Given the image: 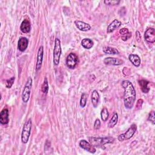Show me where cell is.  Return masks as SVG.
<instances>
[{
	"label": "cell",
	"instance_id": "obj_1",
	"mask_svg": "<svg viewBox=\"0 0 155 155\" xmlns=\"http://www.w3.org/2000/svg\"><path fill=\"white\" fill-rule=\"evenodd\" d=\"M122 87L124 90V103L126 108L131 109L134 106L136 101V90L133 84L128 80H124L122 82Z\"/></svg>",
	"mask_w": 155,
	"mask_h": 155
},
{
	"label": "cell",
	"instance_id": "obj_2",
	"mask_svg": "<svg viewBox=\"0 0 155 155\" xmlns=\"http://www.w3.org/2000/svg\"><path fill=\"white\" fill-rule=\"evenodd\" d=\"M90 143L93 145L94 147H98L102 149H105L104 145L107 143H111L113 142L114 139L112 137H88Z\"/></svg>",
	"mask_w": 155,
	"mask_h": 155
},
{
	"label": "cell",
	"instance_id": "obj_3",
	"mask_svg": "<svg viewBox=\"0 0 155 155\" xmlns=\"http://www.w3.org/2000/svg\"><path fill=\"white\" fill-rule=\"evenodd\" d=\"M32 122L31 119H29L24 125L22 133H21V140L24 143H27L28 141L29 137L30 135V132L31 130Z\"/></svg>",
	"mask_w": 155,
	"mask_h": 155
},
{
	"label": "cell",
	"instance_id": "obj_4",
	"mask_svg": "<svg viewBox=\"0 0 155 155\" xmlns=\"http://www.w3.org/2000/svg\"><path fill=\"white\" fill-rule=\"evenodd\" d=\"M62 50L61 47L60 40L56 38L54 40V45L53 48V64L54 65H58L59 63L60 56L61 55Z\"/></svg>",
	"mask_w": 155,
	"mask_h": 155
},
{
	"label": "cell",
	"instance_id": "obj_5",
	"mask_svg": "<svg viewBox=\"0 0 155 155\" xmlns=\"http://www.w3.org/2000/svg\"><path fill=\"white\" fill-rule=\"evenodd\" d=\"M32 85V79L31 77H28L22 93V99L24 103H27L30 98V92Z\"/></svg>",
	"mask_w": 155,
	"mask_h": 155
},
{
	"label": "cell",
	"instance_id": "obj_6",
	"mask_svg": "<svg viewBox=\"0 0 155 155\" xmlns=\"http://www.w3.org/2000/svg\"><path fill=\"white\" fill-rule=\"evenodd\" d=\"M136 130H137L136 125L134 124H133L130 127V128L126 131L125 133H122L119 136H118L117 139L119 141H124V140L130 139L134 134V133L136 131Z\"/></svg>",
	"mask_w": 155,
	"mask_h": 155
},
{
	"label": "cell",
	"instance_id": "obj_7",
	"mask_svg": "<svg viewBox=\"0 0 155 155\" xmlns=\"http://www.w3.org/2000/svg\"><path fill=\"white\" fill-rule=\"evenodd\" d=\"M78 57L74 53H70L68 54L65 59V64L68 68L73 69L78 63Z\"/></svg>",
	"mask_w": 155,
	"mask_h": 155
},
{
	"label": "cell",
	"instance_id": "obj_8",
	"mask_svg": "<svg viewBox=\"0 0 155 155\" xmlns=\"http://www.w3.org/2000/svg\"><path fill=\"white\" fill-rule=\"evenodd\" d=\"M79 145L81 148L90 152V153L94 154L96 151L95 147L93 145H91L90 142H87L85 139H82V140H80Z\"/></svg>",
	"mask_w": 155,
	"mask_h": 155
},
{
	"label": "cell",
	"instance_id": "obj_9",
	"mask_svg": "<svg viewBox=\"0 0 155 155\" xmlns=\"http://www.w3.org/2000/svg\"><path fill=\"white\" fill-rule=\"evenodd\" d=\"M145 39L150 43L155 42V30L153 28H148L144 33Z\"/></svg>",
	"mask_w": 155,
	"mask_h": 155
},
{
	"label": "cell",
	"instance_id": "obj_10",
	"mask_svg": "<svg viewBox=\"0 0 155 155\" xmlns=\"http://www.w3.org/2000/svg\"><path fill=\"white\" fill-rule=\"evenodd\" d=\"M43 56H44V47L43 46H40L38 51V56H37V61H36V71H38L40 70L42 63L43 61Z\"/></svg>",
	"mask_w": 155,
	"mask_h": 155
},
{
	"label": "cell",
	"instance_id": "obj_11",
	"mask_svg": "<svg viewBox=\"0 0 155 155\" xmlns=\"http://www.w3.org/2000/svg\"><path fill=\"white\" fill-rule=\"evenodd\" d=\"M104 63L108 65H120L124 63V61L118 58L108 57L104 59Z\"/></svg>",
	"mask_w": 155,
	"mask_h": 155
},
{
	"label": "cell",
	"instance_id": "obj_12",
	"mask_svg": "<svg viewBox=\"0 0 155 155\" xmlns=\"http://www.w3.org/2000/svg\"><path fill=\"white\" fill-rule=\"evenodd\" d=\"M9 122L8 110L5 108L0 113V122L2 125H7Z\"/></svg>",
	"mask_w": 155,
	"mask_h": 155
},
{
	"label": "cell",
	"instance_id": "obj_13",
	"mask_svg": "<svg viewBox=\"0 0 155 155\" xmlns=\"http://www.w3.org/2000/svg\"><path fill=\"white\" fill-rule=\"evenodd\" d=\"M74 24L76 27L81 31H87L91 29V26L88 24L85 23L83 21H81L79 20H76L74 21Z\"/></svg>",
	"mask_w": 155,
	"mask_h": 155
},
{
	"label": "cell",
	"instance_id": "obj_14",
	"mask_svg": "<svg viewBox=\"0 0 155 155\" xmlns=\"http://www.w3.org/2000/svg\"><path fill=\"white\" fill-rule=\"evenodd\" d=\"M28 45V41L25 37H21L18 42V48L19 51H24L27 48Z\"/></svg>",
	"mask_w": 155,
	"mask_h": 155
},
{
	"label": "cell",
	"instance_id": "obj_15",
	"mask_svg": "<svg viewBox=\"0 0 155 155\" xmlns=\"http://www.w3.org/2000/svg\"><path fill=\"white\" fill-rule=\"evenodd\" d=\"M122 23L120 21H119V20L115 19H114L108 26L107 27V33H111L113 32L114 30H115L116 29L118 28L119 27H120Z\"/></svg>",
	"mask_w": 155,
	"mask_h": 155
},
{
	"label": "cell",
	"instance_id": "obj_16",
	"mask_svg": "<svg viewBox=\"0 0 155 155\" xmlns=\"http://www.w3.org/2000/svg\"><path fill=\"white\" fill-rule=\"evenodd\" d=\"M21 31L24 33H27L30 32L31 29V25L30 23V21L28 19H24L21 22V26H20Z\"/></svg>",
	"mask_w": 155,
	"mask_h": 155
},
{
	"label": "cell",
	"instance_id": "obj_17",
	"mask_svg": "<svg viewBox=\"0 0 155 155\" xmlns=\"http://www.w3.org/2000/svg\"><path fill=\"white\" fill-rule=\"evenodd\" d=\"M99 94L97 90H94L91 93V101L92 105L94 108H96L98 105L99 102Z\"/></svg>",
	"mask_w": 155,
	"mask_h": 155
},
{
	"label": "cell",
	"instance_id": "obj_18",
	"mask_svg": "<svg viewBox=\"0 0 155 155\" xmlns=\"http://www.w3.org/2000/svg\"><path fill=\"white\" fill-rule=\"evenodd\" d=\"M129 61L132 63L133 65L135 67H139L140 65V58L137 54H130L128 56Z\"/></svg>",
	"mask_w": 155,
	"mask_h": 155
},
{
	"label": "cell",
	"instance_id": "obj_19",
	"mask_svg": "<svg viewBox=\"0 0 155 155\" xmlns=\"http://www.w3.org/2000/svg\"><path fill=\"white\" fill-rule=\"evenodd\" d=\"M139 84L140 87V89L142 90V91L144 93H147L148 92H149L150 88L148 87V84H149V82L147 80H144V79H142L139 81Z\"/></svg>",
	"mask_w": 155,
	"mask_h": 155
},
{
	"label": "cell",
	"instance_id": "obj_20",
	"mask_svg": "<svg viewBox=\"0 0 155 155\" xmlns=\"http://www.w3.org/2000/svg\"><path fill=\"white\" fill-rule=\"evenodd\" d=\"M81 45L85 49H90L93 46V42L89 38H84L81 41Z\"/></svg>",
	"mask_w": 155,
	"mask_h": 155
},
{
	"label": "cell",
	"instance_id": "obj_21",
	"mask_svg": "<svg viewBox=\"0 0 155 155\" xmlns=\"http://www.w3.org/2000/svg\"><path fill=\"white\" fill-rule=\"evenodd\" d=\"M103 51L106 54H117L119 53V51L116 48L108 47V46L104 47Z\"/></svg>",
	"mask_w": 155,
	"mask_h": 155
},
{
	"label": "cell",
	"instance_id": "obj_22",
	"mask_svg": "<svg viewBox=\"0 0 155 155\" xmlns=\"http://www.w3.org/2000/svg\"><path fill=\"white\" fill-rule=\"evenodd\" d=\"M117 120H118V114L117 113H114L108 124V127L109 128H113L116 125Z\"/></svg>",
	"mask_w": 155,
	"mask_h": 155
},
{
	"label": "cell",
	"instance_id": "obj_23",
	"mask_svg": "<svg viewBox=\"0 0 155 155\" xmlns=\"http://www.w3.org/2000/svg\"><path fill=\"white\" fill-rule=\"evenodd\" d=\"M108 116H109V113L108 111L107 108L105 107L103 108V109L101 110V117L102 120L104 122L107 121L108 118Z\"/></svg>",
	"mask_w": 155,
	"mask_h": 155
},
{
	"label": "cell",
	"instance_id": "obj_24",
	"mask_svg": "<svg viewBox=\"0 0 155 155\" xmlns=\"http://www.w3.org/2000/svg\"><path fill=\"white\" fill-rule=\"evenodd\" d=\"M87 97H88V94H87L85 93H84L82 94L81 99H80V106L82 108H84L85 107L86 104H87Z\"/></svg>",
	"mask_w": 155,
	"mask_h": 155
},
{
	"label": "cell",
	"instance_id": "obj_25",
	"mask_svg": "<svg viewBox=\"0 0 155 155\" xmlns=\"http://www.w3.org/2000/svg\"><path fill=\"white\" fill-rule=\"evenodd\" d=\"M48 88H49V87H48V81H47V79L46 78H45L44 82H43V84L42 85V87H41L42 91L45 94H47V93L48 91Z\"/></svg>",
	"mask_w": 155,
	"mask_h": 155
},
{
	"label": "cell",
	"instance_id": "obj_26",
	"mask_svg": "<svg viewBox=\"0 0 155 155\" xmlns=\"http://www.w3.org/2000/svg\"><path fill=\"white\" fill-rule=\"evenodd\" d=\"M15 80V78L14 76L12 77L11 78H10L9 79H7L6 81V83H5V86L7 88H10L12 87V86L13 85L14 82Z\"/></svg>",
	"mask_w": 155,
	"mask_h": 155
},
{
	"label": "cell",
	"instance_id": "obj_27",
	"mask_svg": "<svg viewBox=\"0 0 155 155\" xmlns=\"http://www.w3.org/2000/svg\"><path fill=\"white\" fill-rule=\"evenodd\" d=\"M154 117H155V114H154V111H151L148 115V120L149 121H150L153 125L155 124V120H154Z\"/></svg>",
	"mask_w": 155,
	"mask_h": 155
},
{
	"label": "cell",
	"instance_id": "obj_28",
	"mask_svg": "<svg viewBox=\"0 0 155 155\" xmlns=\"http://www.w3.org/2000/svg\"><path fill=\"white\" fill-rule=\"evenodd\" d=\"M104 2L105 4H107V5H117L120 2V1H118V0H116V1H104Z\"/></svg>",
	"mask_w": 155,
	"mask_h": 155
},
{
	"label": "cell",
	"instance_id": "obj_29",
	"mask_svg": "<svg viewBox=\"0 0 155 155\" xmlns=\"http://www.w3.org/2000/svg\"><path fill=\"white\" fill-rule=\"evenodd\" d=\"M101 127V121L99 119H96L94 123V128L95 130H99Z\"/></svg>",
	"mask_w": 155,
	"mask_h": 155
},
{
	"label": "cell",
	"instance_id": "obj_30",
	"mask_svg": "<svg viewBox=\"0 0 155 155\" xmlns=\"http://www.w3.org/2000/svg\"><path fill=\"white\" fill-rule=\"evenodd\" d=\"M119 33L120 35H123V36H125L128 35L130 33L128 31V29L127 28H122L121 29H120L119 30Z\"/></svg>",
	"mask_w": 155,
	"mask_h": 155
},
{
	"label": "cell",
	"instance_id": "obj_31",
	"mask_svg": "<svg viewBox=\"0 0 155 155\" xmlns=\"http://www.w3.org/2000/svg\"><path fill=\"white\" fill-rule=\"evenodd\" d=\"M142 104H143V100H142V99H139L137 101V103H136V108H137V109L140 108L141 107H142Z\"/></svg>",
	"mask_w": 155,
	"mask_h": 155
},
{
	"label": "cell",
	"instance_id": "obj_32",
	"mask_svg": "<svg viewBox=\"0 0 155 155\" xmlns=\"http://www.w3.org/2000/svg\"><path fill=\"white\" fill-rule=\"evenodd\" d=\"M136 40L138 41V42H140V34L139 33V31H136Z\"/></svg>",
	"mask_w": 155,
	"mask_h": 155
}]
</instances>
